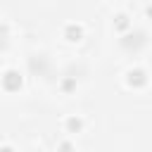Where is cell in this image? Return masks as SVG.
<instances>
[{"label": "cell", "mask_w": 152, "mask_h": 152, "mask_svg": "<svg viewBox=\"0 0 152 152\" xmlns=\"http://www.w3.org/2000/svg\"><path fill=\"white\" fill-rule=\"evenodd\" d=\"M145 14H147V17H152V5H147V7H145Z\"/></svg>", "instance_id": "obj_9"}, {"label": "cell", "mask_w": 152, "mask_h": 152, "mask_svg": "<svg viewBox=\"0 0 152 152\" xmlns=\"http://www.w3.org/2000/svg\"><path fill=\"white\" fill-rule=\"evenodd\" d=\"M114 28H116V31H128V28H131L128 14H116V17H114Z\"/></svg>", "instance_id": "obj_6"}, {"label": "cell", "mask_w": 152, "mask_h": 152, "mask_svg": "<svg viewBox=\"0 0 152 152\" xmlns=\"http://www.w3.org/2000/svg\"><path fill=\"white\" fill-rule=\"evenodd\" d=\"M74 88H76V81H74V78H64V81H62V90L69 93V90H74Z\"/></svg>", "instance_id": "obj_8"}, {"label": "cell", "mask_w": 152, "mask_h": 152, "mask_svg": "<svg viewBox=\"0 0 152 152\" xmlns=\"http://www.w3.org/2000/svg\"><path fill=\"white\" fill-rule=\"evenodd\" d=\"M21 83H24V78H21V74H19L17 69H7V71L2 74V88H5L7 93L19 90V88H21Z\"/></svg>", "instance_id": "obj_2"}, {"label": "cell", "mask_w": 152, "mask_h": 152, "mask_svg": "<svg viewBox=\"0 0 152 152\" xmlns=\"http://www.w3.org/2000/svg\"><path fill=\"white\" fill-rule=\"evenodd\" d=\"M57 152H74V145H71L69 140H62V142L57 145Z\"/></svg>", "instance_id": "obj_7"}, {"label": "cell", "mask_w": 152, "mask_h": 152, "mask_svg": "<svg viewBox=\"0 0 152 152\" xmlns=\"http://www.w3.org/2000/svg\"><path fill=\"white\" fill-rule=\"evenodd\" d=\"M2 152H14V150H12L10 145H2Z\"/></svg>", "instance_id": "obj_10"}, {"label": "cell", "mask_w": 152, "mask_h": 152, "mask_svg": "<svg viewBox=\"0 0 152 152\" xmlns=\"http://www.w3.org/2000/svg\"><path fill=\"white\" fill-rule=\"evenodd\" d=\"M64 128H66L69 133H81V131H83V119H81V116H69V119L64 121Z\"/></svg>", "instance_id": "obj_5"}, {"label": "cell", "mask_w": 152, "mask_h": 152, "mask_svg": "<svg viewBox=\"0 0 152 152\" xmlns=\"http://www.w3.org/2000/svg\"><path fill=\"white\" fill-rule=\"evenodd\" d=\"M142 43H145V33L142 31H133L126 38H121V48H126V50H138Z\"/></svg>", "instance_id": "obj_3"}, {"label": "cell", "mask_w": 152, "mask_h": 152, "mask_svg": "<svg viewBox=\"0 0 152 152\" xmlns=\"http://www.w3.org/2000/svg\"><path fill=\"white\" fill-rule=\"evenodd\" d=\"M64 38H66L69 43L83 40V26H81V24H66V26H64Z\"/></svg>", "instance_id": "obj_4"}, {"label": "cell", "mask_w": 152, "mask_h": 152, "mask_svg": "<svg viewBox=\"0 0 152 152\" xmlns=\"http://www.w3.org/2000/svg\"><path fill=\"white\" fill-rule=\"evenodd\" d=\"M126 86L128 88H142L147 86V71L140 69V66H133L126 71Z\"/></svg>", "instance_id": "obj_1"}]
</instances>
